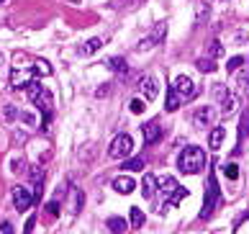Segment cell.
<instances>
[{
  "label": "cell",
  "instance_id": "5b68a950",
  "mask_svg": "<svg viewBox=\"0 0 249 234\" xmlns=\"http://www.w3.org/2000/svg\"><path fill=\"white\" fill-rule=\"evenodd\" d=\"M165 34H167V23H165V21H159V23L154 26V29H152V31H149V34L144 36V39L139 41V47H136V49H139V52H147V49L157 47V44L165 39Z\"/></svg>",
  "mask_w": 249,
  "mask_h": 234
},
{
  "label": "cell",
  "instance_id": "f35d334b",
  "mask_svg": "<svg viewBox=\"0 0 249 234\" xmlns=\"http://www.w3.org/2000/svg\"><path fill=\"white\" fill-rule=\"evenodd\" d=\"M69 3H80V0H69Z\"/></svg>",
  "mask_w": 249,
  "mask_h": 234
},
{
  "label": "cell",
  "instance_id": "ba28073f",
  "mask_svg": "<svg viewBox=\"0 0 249 234\" xmlns=\"http://www.w3.org/2000/svg\"><path fill=\"white\" fill-rule=\"evenodd\" d=\"M33 77H36V72H33V70H18V67H16L11 72V85L13 88H26L29 83H33Z\"/></svg>",
  "mask_w": 249,
  "mask_h": 234
},
{
  "label": "cell",
  "instance_id": "d6986e66",
  "mask_svg": "<svg viewBox=\"0 0 249 234\" xmlns=\"http://www.w3.org/2000/svg\"><path fill=\"white\" fill-rule=\"evenodd\" d=\"M185 196H188V191H185L183 185H177L175 191L170 193V198H167V203H170V206H177V203H180V201H183Z\"/></svg>",
  "mask_w": 249,
  "mask_h": 234
},
{
  "label": "cell",
  "instance_id": "603a6c76",
  "mask_svg": "<svg viewBox=\"0 0 249 234\" xmlns=\"http://www.w3.org/2000/svg\"><path fill=\"white\" fill-rule=\"evenodd\" d=\"M123 170H144V157H134V160H123Z\"/></svg>",
  "mask_w": 249,
  "mask_h": 234
},
{
  "label": "cell",
  "instance_id": "4316f807",
  "mask_svg": "<svg viewBox=\"0 0 249 234\" xmlns=\"http://www.w3.org/2000/svg\"><path fill=\"white\" fill-rule=\"evenodd\" d=\"M147 108V103L141 101V98H134V101H131V113H141Z\"/></svg>",
  "mask_w": 249,
  "mask_h": 234
},
{
  "label": "cell",
  "instance_id": "2e32d148",
  "mask_svg": "<svg viewBox=\"0 0 249 234\" xmlns=\"http://www.w3.org/2000/svg\"><path fill=\"white\" fill-rule=\"evenodd\" d=\"M157 188H159V191H162L165 196H170L175 188H177V180L167 175V178H162V180H157Z\"/></svg>",
  "mask_w": 249,
  "mask_h": 234
},
{
  "label": "cell",
  "instance_id": "f546056e",
  "mask_svg": "<svg viewBox=\"0 0 249 234\" xmlns=\"http://www.w3.org/2000/svg\"><path fill=\"white\" fill-rule=\"evenodd\" d=\"M47 214H49V216H57V214H59V201H57V198L47 203Z\"/></svg>",
  "mask_w": 249,
  "mask_h": 234
},
{
  "label": "cell",
  "instance_id": "1f68e13d",
  "mask_svg": "<svg viewBox=\"0 0 249 234\" xmlns=\"http://www.w3.org/2000/svg\"><path fill=\"white\" fill-rule=\"evenodd\" d=\"M239 85H242L244 90H249V70H244L242 75H239Z\"/></svg>",
  "mask_w": 249,
  "mask_h": 234
},
{
  "label": "cell",
  "instance_id": "6da1fadb",
  "mask_svg": "<svg viewBox=\"0 0 249 234\" xmlns=\"http://www.w3.org/2000/svg\"><path fill=\"white\" fill-rule=\"evenodd\" d=\"M177 167H180V173H185V175L200 173V170L206 167V152H203L200 147H185V149L180 152Z\"/></svg>",
  "mask_w": 249,
  "mask_h": 234
},
{
  "label": "cell",
  "instance_id": "ac0fdd59",
  "mask_svg": "<svg viewBox=\"0 0 249 234\" xmlns=\"http://www.w3.org/2000/svg\"><path fill=\"white\" fill-rule=\"evenodd\" d=\"M165 108H167V111H177V108H180V98H177V93H175V90L170 88V90H167V101H165Z\"/></svg>",
  "mask_w": 249,
  "mask_h": 234
},
{
  "label": "cell",
  "instance_id": "7c38bea8",
  "mask_svg": "<svg viewBox=\"0 0 249 234\" xmlns=\"http://www.w3.org/2000/svg\"><path fill=\"white\" fill-rule=\"evenodd\" d=\"M113 188H116V191H118V193H131V191H134V188H136V183H134V180H131V178L121 175V178H116V180H113Z\"/></svg>",
  "mask_w": 249,
  "mask_h": 234
},
{
  "label": "cell",
  "instance_id": "4fadbf2b",
  "mask_svg": "<svg viewBox=\"0 0 249 234\" xmlns=\"http://www.w3.org/2000/svg\"><path fill=\"white\" fill-rule=\"evenodd\" d=\"M100 47H103V39H98V36H95V39H87L83 47H80V54H83V57H90V54H95Z\"/></svg>",
  "mask_w": 249,
  "mask_h": 234
},
{
  "label": "cell",
  "instance_id": "e0dca14e",
  "mask_svg": "<svg viewBox=\"0 0 249 234\" xmlns=\"http://www.w3.org/2000/svg\"><path fill=\"white\" fill-rule=\"evenodd\" d=\"M234 108H236V98L231 95V93H226L224 98H221V113H224V116H229L231 111H234Z\"/></svg>",
  "mask_w": 249,
  "mask_h": 234
},
{
  "label": "cell",
  "instance_id": "83f0119b",
  "mask_svg": "<svg viewBox=\"0 0 249 234\" xmlns=\"http://www.w3.org/2000/svg\"><path fill=\"white\" fill-rule=\"evenodd\" d=\"M224 173H226L229 180H236L239 178V167L236 165H224Z\"/></svg>",
  "mask_w": 249,
  "mask_h": 234
},
{
  "label": "cell",
  "instance_id": "7a4b0ae2",
  "mask_svg": "<svg viewBox=\"0 0 249 234\" xmlns=\"http://www.w3.org/2000/svg\"><path fill=\"white\" fill-rule=\"evenodd\" d=\"M26 88H29V98L33 101V106L41 108L44 116H49V113H51V95H49V90L41 88V83H36V80H33V83H29Z\"/></svg>",
  "mask_w": 249,
  "mask_h": 234
},
{
  "label": "cell",
  "instance_id": "836d02e7",
  "mask_svg": "<svg viewBox=\"0 0 249 234\" xmlns=\"http://www.w3.org/2000/svg\"><path fill=\"white\" fill-rule=\"evenodd\" d=\"M5 119H8V121L16 119V108H13V106H5Z\"/></svg>",
  "mask_w": 249,
  "mask_h": 234
},
{
  "label": "cell",
  "instance_id": "f1b7e54d",
  "mask_svg": "<svg viewBox=\"0 0 249 234\" xmlns=\"http://www.w3.org/2000/svg\"><path fill=\"white\" fill-rule=\"evenodd\" d=\"M221 52H224L221 41H211V47H208V54H211V57H221Z\"/></svg>",
  "mask_w": 249,
  "mask_h": 234
},
{
  "label": "cell",
  "instance_id": "3957f363",
  "mask_svg": "<svg viewBox=\"0 0 249 234\" xmlns=\"http://www.w3.org/2000/svg\"><path fill=\"white\" fill-rule=\"evenodd\" d=\"M221 198V191H218V183H216V175H208V185H206V201H203V211H200V219H208V216L213 214V209H216Z\"/></svg>",
  "mask_w": 249,
  "mask_h": 234
},
{
  "label": "cell",
  "instance_id": "ffe728a7",
  "mask_svg": "<svg viewBox=\"0 0 249 234\" xmlns=\"http://www.w3.org/2000/svg\"><path fill=\"white\" fill-rule=\"evenodd\" d=\"M123 227H126V221H123L121 216H111V219H108V229H111L113 234H121Z\"/></svg>",
  "mask_w": 249,
  "mask_h": 234
},
{
  "label": "cell",
  "instance_id": "cb8c5ba5",
  "mask_svg": "<svg viewBox=\"0 0 249 234\" xmlns=\"http://www.w3.org/2000/svg\"><path fill=\"white\" fill-rule=\"evenodd\" d=\"M131 224H134V227H141V224H144V214H141L139 206L131 209Z\"/></svg>",
  "mask_w": 249,
  "mask_h": 234
},
{
  "label": "cell",
  "instance_id": "e575fe53",
  "mask_svg": "<svg viewBox=\"0 0 249 234\" xmlns=\"http://www.w3.org/2000/svg\"><path fill=\"white\" fill-rule=\"evenodd\" d=\"M0 234H13V224H0Z\"/></svg>",
  "mask_w": 249,
  "mask_h": 234
},
{
  "label": "cell",
  "instance_id": "7402d4cb",
  "mask_svg": "<svg viewBox=\"0 0 249 234\" xmlns=\"http://www.w3.org/2000/svg\"><path fill=\"white\" fill-rule=\"evenodd\" d=\"M33 72H36V75H51V65L47 59H36L33 62Z\"/></svg>",
  "mask_w": 249,
  "mask_h": 234
},
{
  "label": "cell",
  "instance_id": "44dd1931",
  "mask_svg": "<svg viewBox=\"0 0 249 234\" xmlns=\"http://www.w3.org/2000/svg\"><path fill=\"white\" fill-rule=\"evenodd\" d=\"M108 70H113V72H126V59H123V57H111V59H108Z\"/></svg>",
  "mask_w": 249,
  "mask_h": 234
},
{
  "label": "cell",
  "instance_id": "8fae6325",
  "mask_svg": "<svg viewBox=\"0 0 249 234\" xmlns=\"http://www.w3.org/2000/svg\"><path fill=\"white\" fill-rule=\"evenodd\" d=\"M213 119H216V111H213L211 106L200 108V111L195 113V124H198V126H208V124H213Z\"/></svg>",
  "mask_w": 249,
  "mask_h": 234
},
{
  "label": "cell",
  "instance_id": "d6a6232c",
  "mask_svg": "<svg viewBox=\"0 0 249 234\" xmlns=\"http://www.w3.org/2000/svg\"><path fill=\"white\" fill-rule=\"evenodd\" d=\"M33 227H36V219L31 216V219L26 221V229H23V234H31V232H33Z\"/></svg>",
  "mask_w": 249,
  "mask_h": 234
},
{
  "label": "cell",
  "instance_id": "8d00e7d4",
  "mask_svg": "<svg viewBox=\"0 0 249 234\" xmlns=\"http://www.w3.org/2000/svg\"><path fill=\"white\" fill-rule=\"evenodd\" d=\"M139 3H144V0H134V5H139Z\"/></svg>",
  "mask_w": 249,
  "mask_h": 234
},
{
  "label": "cell",
  "instance_id": "4dcf8cb0",
  "mask_svg": "<svg viewBox=\"0 0 249 234\" xmlns=\"http://www.w3.org/2000/svg\"><path fill=\"white\" fill-rule=\"evenodd\" d=\"M23 170H26V160L23 157H16L13 160V173H23Z\"/></svg>",
  "mask_w": 249,
  "mask_h": 234
},
{
  "label": "cell",
  "instance_id": "ab89813d",
  "mask_svg": "<svg viewBox=\"0 0 249 234\" xmlns=\"http://www.w3.org/2000/svg\"><path fill=\"white\" fill-rule=\"evenodd\" d=\"M0 62H3V54H0Z\"/></svg>",
  "mask_w": 249,
  "mask_h": 234
},
{
  "label": "cell",
  "instance_id": "5bb4252c",
  "mask_svg": "<svg viewBox=\"0 0 249 234\" xmlns=\"http://www.w3.org/2000/svg\"><path fill=\"white\" fill-rule=\"evenodd\" d=\"M157 191V178L154 175H144V180H141V193H144V198H152Z\"/></svg>",
  "mask_w": 249,
  "mask_h": 234
},
{
  "label": "cell",
  "instance_id": "d590c367",
  "mask_svg": "<svg viewBox=\"0 0 249 234\" xmlns=\"http://www.w3.org/2000/svg\"><path fill=\"white\" fill-rule=\"evenodd\" d=\"M13 142H29V134H13Z\"/></svg>",
  "mask_w": 249,
  "mask_h": 234
},
{
  "label": "cell",
  "instance_id": "30bf717a",
  "mask_svg": "<svg viewBox=\"0 0 249 234\" xmlns=\"http://www.w3.org/2000/svg\"><path fill=\"white\" fill-rule=\"evenodd\" d=\"M141 134H144V144H154L159 137H162V129H159L157 121H152V124L141 126Z\"/></svg>",
  "mask_w": 249,
  "mask_h": 234
},
{
  "label": "cell",
  "instance_id": "d4e9b609",
  "mask_svg": "<svg viewBox=\"0 0 249 234\" xmlns=\"http://www.w3.org/2000/svg\"><path fill=\"white\" fill-rule=\"evenodd\" d=\"M198 70H200V72H216V62H211V59H198Z\"/></svg>",
  "mask_w": 249,
  "mask_h": 234
},
{
  "label": "cell",
  "instance_id": "8992f818",
  "mask_svg": "<svg viewBox=\"0 0 249 234\" xmlns=\"http://www.w3.org/2000/svg\"><path fill=\"white\" fill-rule=\"evenodd\" d=\"M172 90L177 93V98L180 101H190V98H195V93H198V88H195V83L190 77H185V75H180L172 83Z\"/></svg>",
  "mask_w": 249,
  "mask_h": 234
},
{
  "label": "cell",
  "instance_id": "9a60e30c",
  "mask_svg": "<svg viewBox=\"0 0 249 234\" xmlns=\"http://www.w3.org/2000/svg\"><path fill=\"white\" fill-rule=\"evenodd\" d=\"M224 137H226L224 126H216V129L211 131V137H208V144H211V149H218L221 144H224Z\"/></svg>",
  "mask_w": 249,
  "mask_h": 234
},
{
  "label": "cell",
  "instance_id": "9c48e42d",
  "mask_svg": "<svg viewBox=\"0 0 249 234\" xmlns=\"http://www.w3.org/2000/svg\"><path fill=\"white\" fill-rule=\"evenodd\" d=\"M141 93H144L147 101H154L157 93H159V83H157V77H152V75L141 77Z\"/></svg>",
  "mask_w": 249,
  "mask_h": 234
},
{
  "label": "cell",
  "instance_id": "277c9868",
  "mask_svg": "<svg viewBox=\"0 0 249 234\" xmlns=\"http://www.w3.org/2000/svg\"><path fill=\"white\" fill-rule=\"evenodd\" d=\"M131 149H134V142H131V137H129V134H118V137L111 142L108 155H111L113 160H123V157L131 155Z\"/></svg>",
  "mask_w": 249,
  "mask_h": 234
},
{
  "label": "cell",
  "instance_id": "60d3db41",
  "mask_svg": "<svg viewBox=\"0 0 249 234\" xmlns=\"http://www.w3.org/2000/svg\"><path fill=\"white\" fill-rule=\"evenodd\" d=\"M0 3H5V0H0Z\"/></svg>",
  "mask_w": 249,
  "mask_h": 234
},
{
  "label": "cell",
  "instance_id": "52a82bcc",
  "mask_svg": "<svg viewBox=\"0 0 249 234\" xmlns=\"http://www.w3.org/2000/svg\"><path fill=\"white\" fill-rule=\"evenodd\" d=\"M13 203H16V209H18V211H29L31 203H33V196L26 191L23 185H16L13 188Z\"/></svg>",
  "mask_w": 249,
  "mask_h": 234
},
{
  "label": "cell",
  "instance_id": "484cf974",
  "mask_svg": "<svg viewBox=\"0 0 249 234\" xmlns=\"http://www.w3.org/2000/svg\"><path fill=\"white\" fill-rule=\"evenodd\" d=\"M242 65H244V57H231V59L226 62V70H229V72H234V70H239Z\"/></svg>",
  "mask_w": 249,
  "mask_h": 234
},
{
  "label": "cell",
  "instance_id": "74e56055",
  "mask_svg": "<svg viewBox=\"0 0 249 234\" xmlns=\"http://www.w3.org/2000/svg\"><path fill=\"white\" fill-rule=\"evenodd\" d=\"M244 124H247V121H244ZM247 137H249V124H247Z\"/></svg>",
  "mask_w": 249,
  "mask_h": 234
}]
</instances>
